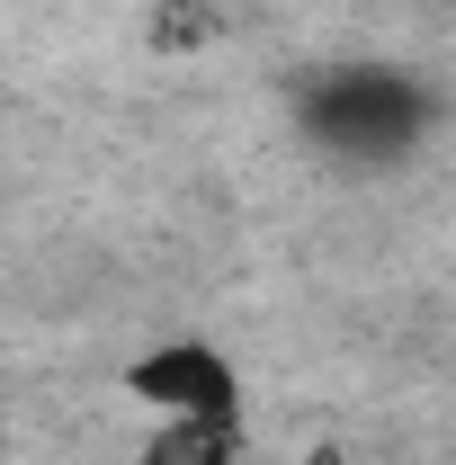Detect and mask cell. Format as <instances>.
<instances>
[{"label":"cell","instance_id":"cell-1","mask_svg":"<svg viewBox=\"0 0 456 465\" xmlns=\"http://www.w3.org/2000/svg\"><path fill=\"white\" fill-rule=\"evenodd\" d=\"M295 125L341 171H402L448 134V90L402 63H332L295 90Z\"/></svg>","mask_w":456,"mask_h":465},{"label":"cell","instance_id":"cell-2","mask_svg":"<svg viewBox=\"0 0 456 465\" xmlns=\"http://www.w3.org/2000/svg\"><path fill=\"white\" fill-rule=\"evenodd\" d=\"M125 394L153 420H242V367L233 349H215L206 331H171V341L125 358Z\"/></svg>","mask_w":456,"mask_h":465},{"label":"cell","instance_id":"cell-3","mask_svg":"<svg viewBox=\"0 0 456 465\" xmlns=\"http://www.w3.org/2000/svg\"><path fill=\"white\" fill-rule=\"evenodd\" d=\"M134 465H251V420H153Z\"/></svg>","mask_w":456,"mask_h":465},{"label":"cell","instance_id":"cell-4","mask_svg":"<svg viewBox=\"0 0 456 465\" xmlns=\"http://www.w3.org/2000/svg\"><path fill=\"white\" fill-rule=\"evenodd\" d=\"M313 465H341V457H313Z\"/></svg>","mask_w":456,"mask_h":465}]
</instances>
